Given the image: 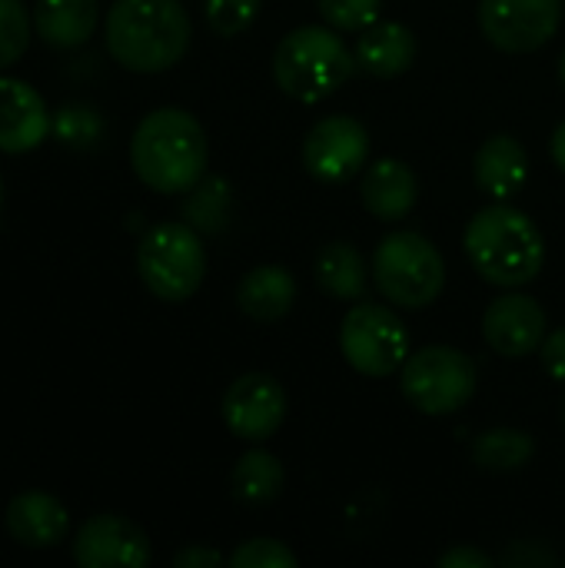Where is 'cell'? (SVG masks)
<instances>
[{
  "mask_svg": "<svg viewBox=\"0 0 565 568\" xmlns=\"http://www.w3.org/2000/svg\"><path fill=\"white\" fill-rule=\"evenodd\" d=\"M7 532L27 549H53L70 532V513L50 493L30 489V493H20L10 499Z\"/></svg>",
  "mask_w": 565,
  "mask_h": 568,
  "instance_id": "obj_15",
  "label": "cell"
},
{
  "mask_svg": "<svg viewBox=\"0 0 565 568\" xmlns=\"http://www.w3.org/2000/svg\"><path fill=\"white\" fill-rule=\"evenodd\" d=\"M296 303V276L286 266L266 263L250 270L236 286V306L256 323L283 320Z\"/></svg>",
  "mask_w": 565,
  "mask_h": 568,
  "instance_id": "obj_19",
  "label": "cell"
},
{
  "mask_svg": "<svg viewBox=\"0 0 565 568\" xmlns=\"http://www.w3.org/2000/svg\"><path fill=\"white\" fill-rule=\"evenodd\" d=\"M103 33L110 57L133 73H163L190 50V17L180 0H113Z\"/></svg>",
  "mask_w": 565,
  "mask_h": 568,
  "instance_id": "obj_3",
  "label": "cell"
},
{
  "mask_svg": "<svg viewBox=\"0 0 565 568\" xmlns=\"http://www.w3.org/2000/svg\"><path fill=\"white\" fill-rule=\"evenodd\" d=\"M343 359L370 379H386L403 369L410 356V336L403 320L380 303H356L340 326Z\"/></svg>",
  "mask_w": 565,
  "mask_h": 568,
  "instance_id": "obj_8",
  "label": "cell"
},
{
  "mask_svg": "<svg viewBox=\"0 0 565 568\" xmlns=\"http://www.w3.org/2000/svg\"><path fill=\"white\" fill-rule=\"evenodd\" d=\"M50 113L43 97L17 77H0V153H30L43 143Z\"/></svg>",
  "mask_w": 565,
  "mask_h": 568,
  "instance_id": "obj_14",
  "label": "cell"
},
{
  "mask_svg": "<svg viewBox=\"0 0 565 568\" xmlns=\"http://www.w3.org/2000/svg\"><path fill=\"white\" fill-rule=\"evenodd\" d=\"M376 290L403 310H426L446 286V263L433 240L413 230H393L373 253Z\"/></svg>",
  "mask_w": 565,
  "mask_h": 568,
  "instance_id": "obj_5",
  "label": "cell"
},
{
  "mask_svg": "<svg viewBox=\"0 0 565 568\" xmlns=\"http://www.w3.org/2000/svg\"><path fill=\"white\" fill-rule=\"evenodd\" d=\"M263 0H206V23L220 37H236L253 27Z\"/></svg>",
  "mask_w": 565,
  "mask_h": 568,
  "instance_id": "obj_27",
  "label": "cell"
},
{
  "mask_svg": "<svg viewBox=\"0 0 565 568\" xmlns=\"http://www.w3.org/2000/svg\"><path fill=\"white\" fill-rule=\"evenodd\" d=\"M559 80H563V87H565V53H563V60H559Z\"/></svg>",
  "mask_w": 565,
  "mask_h": 568,
  "instance_id": "obj_34",
  "label": "cell"
},
{
  "mask_svg": "<svg viewBox=\"0 0 565 568\" xmlns=\"http://www.w3.org/2000/svg\"><path fill=\"white\" fill-rule=\"evenodd\" d=\"M323 20L343 33H363L376 23L383 0H316Z\"/></svg>",
  "mask_w": 565,
  "mask_h": 568,
  "instance_id": "obj_25",
  "label": "cell"
},
{
  "mask_svg": "<svg viewBox=\"0 0 565 568\" xmlns=\"http://www.w3.org/2000/svg\"><path fill=\"white\" fill-rule=\"evenodd\" d=\"M360 196H363V206L376 220L396 223L416 206L420 183H416V173L410 163H403L396 156H383V160L366 166L363 183H360Z\"/></svg>",
  "mask_w": 565,
  "mask_h": 568,
  "instance_id": "obj_16",
  "label": "cell"
},
{
  "mask_svg": "<svg viewBox=\"0 0 565 568\" xmlns=\"http://www.w3.org/2000/svg\"><path fill=\"white\" fill-rule=\"evenodd\" d=\"M150 556L147 532L117 513L87 519L73 536V559L80 568H143Z\"/></svg>",
  "mask_w": 565,
  "mask_h": 568,
  "instance_id": "obj_12",
  "label": "cell"
},
{
  "mask_svg": "<svg viewBox=\"0 0 565 568\" xmlns=\"http://www.w3.org/2000/svg\"><path fill=\"white\" fill-rule=\"evenodd\" d=\"M353 70L356 57L330 23H306L290 30L273 53V77L280 90L300 103L326 100L350 80Z\"/></svg>",
  "mask_w": 565,
  "mask_h": 568,
  "instance_id": "obj_4",
  "label": "cell"
},
{
  "mask_svg": "<svg viewBox=\"0 0 565 568\" xmlns=\"http://www.w3.org/2000/svg\"><path fill=\"white\" fill-rule=\"evenodd\" d=\"M563 20V0H480V30L503 53L546 47Z\"/></svg>",
  "mask_w": 565,
  "mask_h": 568,
  "instance_id": "obj_9",
  "label": "cell"
},
{
  "mask_svg": "<svg viewBox=\"0 0 565 568\" xmlns=\"http://www.w3.org/2000/svg\"><path fill=\"white\" fill-rule=\"evenodd\" d=\"M130 163L140 183L157 193H190L210 163L200 120L180 106H160L140 120L130 140Z\"/></svg>",
  "mask_w": 565,
  "mask_h": 568,
  "instance_id": "obj_1",
  "label": "cell"
},
{
  "mask_svg": "<svg viewBox=\"0 0 565 568\" xmlns=\"http://www.w3.org/2000/svg\"><path fill=\"white\" fill-rule=\"evenodd\" d=\"M286 409V389L270 373H246L230 383L223 396V423L243 443H266L270 436H276Z\"/></svg>",
  "mask_w": 565,
  "mask_h": 568,
  "instance_id": "obj_11",
  "label": "cell"
},
{
  "mask_svg": "<svg viewBox=\"0 0 565 568\" xmlns=\"http://www.w3.org/2000/svg\"><path fill=\"white\" fill-rule=\"evenodd\" d=\"M463 250L473 270L503 290L533 283L546 263V243L539 226L506 200L483 206L463 233Z\"/></svg>",
  "mask_w": 565,
  "mask_h": 568,
  "instance_id": "obj_2",
  "label": "cell"
},
{
  "mask_svg": "<svg viewBox=\"0 0 565 568\" xmlns=\"http://www.w3.org/2000/svg\"><path fill=\"white\" fill-rule=\"evenodd\" d=\"M496 559L486 556L483 549L476 546H460V549H450L440 556V568H493Z\"/></svg>",
  "mask_w": 565,
  "mask_h": 568,
  "instance_id": "obj_30",
  "label": "cell"
},
{
  "mask_svg": "<svg viewBox=\"0 0 565 568\" xmlns=\"http://www.w3.org/2000/svg\"><path fill=\"white\" fill-rule=\"evenodd\" d=\"M173 566L176 568H220L223 566V556L216 549H203V546H190V549H180L173 556Z\"/></svg>",
  "mask_w": 565,
  "mask_h": 568,
  "instance_id": "obj_32",
  "label": "cell"
},
{
  "mask_svg": "<svg viewBox=\"0 0 565 568\" xmlns=\"http://www.w3.org/2000/svg\"><path fill=\"white\" fill-rule=\"evenodd\" d=\"M370 163V130L346 113L323 116L303 140V166L320 183H346Z\"/></svg>",
  "mask_w": 565,
  "mask_h": 568,
  "instance_id": "obj_10",
  "label": "cell"
},
{
  "mask_svg": "<svg viewBox=\"0 0 565 568\" xmlns=\"http://www.w3.org/2000/svg\"><path fill=\"white\" fill-rule=\"evenodd\" d=\"M483 336L493 353L506 359H526L539 353L546 339V313L533 296L523 293L496 296L483 313Z\"/></svg>",
  "mask_w": 565,
  "mask_h": 568,
  "instance_id": "obj_13",
  "label": "cell"
},
{
  "mask_svg": "<svg viewBox=\"0 0 565 568\" xmlns=\"http://www.w3.org/2000/svg\"><path fill=\"white\" fill-rule=\"evenodd\" d=\"M100 17V0H37L33 3V30L43 43L57 50L83 47Z\"/></svg>",
  "mask_w": 565,
  "mask_h": 568,
  "instance_id": "obj_20",
  "label": "cell"
},
{
  "mask_svg": "<svg viewBox=\"0 0 565 568\" xmlns=\"http://www.w3.org/2000/svg\"><path fill=\"white\" fill-rule=\"evenodd\" d=\"M283 483H286L283 463L266 449L243 453L233 466V476H230L233 499L243 506H270L283 493Z\"/></svg>",
  "mask_w": 565,
  "mask_h": 568,
  "instance_id": "obj_22",
  "label": "cell"
},
{
  "mask_svg": "<svg viewBox=\"0 0 565 568\" xmlns=\"http://www.w3.org/2000/svg\"><path fill=\"white\" fill-rule=\"evenodd\" d=\"M316 283L333 300H343V303L363 300V293L370 286V273H366L360 250L353 243H343V240L323 246L316 256Z\"/></svg>",
  "mask_w": 565,
  "mask_h": 568,
  "instance_id": "obj_21",
  "label": "cell"
},
{
  "mask_svg": "<svg viewBox=\"0 0 565 568\" xmlns=\"http://www.w3.org/2000/svg\"><path fill=\"white\" fill-rule=\"evenodd\" d=\"M536 456V439L526 429H486L473 443V463L486 473H516Z\"/></svg>",
  "mask_w": 565,
  "mask_h": 568,
  "instance_id": "obj_23",
  "label": "cell"
},
{
  "mask_svg": "<svg viewBox=\"0 0 565 568\" xmlns=\"http://www.w3.org/2000/svg\"><path fill=\"white\" fill-rule=\"evenodd\" d=\"M549 153H553L556 166L565 173V120L556 126V133H553V140H549Z\"/></svg>",
  "mask_w": 565,
  "mask_h": 568,
  "instance_id": "obj_33",
  "label": "cell"
},
{
  "mask_svg": "<svg viewBox=\"0 0 565 568\" xmlns=\"http://www.w3.org/2000/svg\"><path fill=\"white\" fill-rule=\"evenodd\" d=\"M563 419H565V409H563Z\"/></svg>",
  "mask_w": 565,
  "mask_h": 568,
  "instance_id": "obj_36",
  "label": "cell"
},
{
  "mask_svg": "<svg viewBox=\"0 0 565 568\" xmlns=\"http://www.w3.org/2000/svg\"><path fill=\"white\" fill-rule=\"evenodd\" d=\"M57 136L67 146H90L100 136V116L87 106H63L57 113Z\"/></svg>",
  "mask_w": 565,
  "mask_h": 568,
  "instance_id": "obj_28",
  "label": "cell"
},
{
  "mask_svg": "<svg viewBox=\"0 0 565 568\" xmlns=\"http://www.w3.org/2000/svg\"><path fill=\"white\" fill-rule=\"evenodd\" d=\"M553 562H556V556L543 552V549H533V542H516L500 559V566H553Z\"/></svg>",
  "mask_w": 565,
  "mask_h": 568,
  "instance_id": "obj_31",
  "label": "cell"
},
{
  "mask_svg": "<svg viewBox=\"0 0 565 568\" xmlns=\"http://www.w3.org/2000/svg\"><path fill=\"white\" fill-rule=\"evenodd\" d=\"M416 37L406 23L396 20H376L373 27H366L353 47L356 57V70L376 77V80H393L400 73H406L416 60Z\"/></svg>",
  "mask_w": 565,
  "mask_h": 568,
  "instance_id": "obj_17",
  "label": "cell"
},
{
  "mask_svg": "<svg viewBox=\"0 0 565 568\" xmlns=\"http://www.w3.org/2000/svg\"><path fill=\"white\" fill-rule=\"evenodd\" d=\"M473 176L476 186L493 196V200H513L526 180H529V153L526 146L509 136V133H496L490 136L473 160Z\"/></svg>",
  "mask_w": 565,
  "mask_h": 568,
  "instance_id": "obj_18",
  "label": "cell"
},
{
  "mask_svg": "<svg viewBox=\"0 0 565 568\" xmlns=\"http://www.w3.org/2000/svg\"><path fill=\"white\" fill-rule=\"evenodd\" d=\"M226 562L230 568H296V552L280 539H250Z\"/></svg>",
  "mask_w": 565,
  "mask_h": 568,
  "instance_id": "obj_26",
  "label": "cell"
},
{
  "mask_svg": "<svg viewBox=\"0 0 565 568\" xmlns=\"http://www.w3.org/2000/svg\"><path fill=\"white\" fill-rule=\"evenodd\" d=\"M137 273L163 303H186L206 276V250L186 223H157L137 246Z\"/></svg>",
  "mask_w": 565,
  "mask_h": 568,
  "instance_id": "obj_6",
  "label": "cell"
},
{
  "mask_svg": "<svg viewBox=\"0 0 565 568\" xmlns=\"http://www.w3.org/2000/svg\"><path fill=\"white\" fill-rule=\"evenodd\" d=\"M539 359H543V369H546L556 383H565V326L563 329L546 333V339H543V346H539Z\"/></svg>",
  "mask_w": 565,
  "mask_h": 568,
  "instance_id": "obj_29",
  "label": "cell"
},
{
  "mask_svg": "<svg viewBox=\"0 0 565 568\" xmlns=\"http://www.w3.org/2000/svg\"><path fill=\"white\" fill-rule=\"evenodd\" d=\"M30 43V17L23 0H0V70L17 63Z\"/></svg>",
  "mask_w": 565,
  "mask_h": 568,
  "instance_id": "obj_24",
  "label": "cell"
},
{
  "mask_svg": "<svg viewBox=\"0 0 565 568\" xmlns=\"http://www.w3.org/2000/svg\"><path fill=\"white\" fill-rule=\"evenodd\" d=\"M0 203H3V183H0Z\"/></svg>",
  "mask_w": 565,
  "mask_h": 568,
  "instance_id": "obj_35",
  "label": "cell"
},
{
  "mask_svg": "<svg viewBox=\"0 0 565 568\" xmlns=\"http://www.w3.org/2000/svg\"><path fill=\"white\" fill-rule=\"evenodd\" d=\"M480 386V369L473 356L456 346H426L403 363L400 389L413 409L426 416H450L470 406Z\"/></svg>",
  "mask_w": 565,
  "mask_h": 568,
  "instance_id": "obj_7",
  "label": "cell"
}]
</instances>
